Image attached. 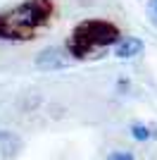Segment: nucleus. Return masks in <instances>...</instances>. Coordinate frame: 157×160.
<instances>
[{
	"label": "nucleus",
	"mask_w": 157,
	"mask_h": 160,
	"mask_svg": "<svg viewBox=\"0 0 157 160\" xmlns=\"http://www.w3.org/2000/svg\"><path fill=\"white\" fill-rule=\"evenodd\" d=\"M52 12L48 0H26L12 7L10 12L0 14V38H31L29 33L45 24Z\"/></svg>",
	"instance_id": "f257e3e1"
},
{
	"label": "nucleus",
	"mask_w": 157,
	"mask_h": 160,
	"mask_svg": "<svg viewBox=\"0 0 157 160\" xmlns=\"http://www.w3.org/2000/svg\"><path fill=\"white\" fill-rule=\"evenodd\" d=\"M117 41H119V29L114 24L105 19H88L74 29L72 41H69V53L74 58H91L93 50L114 46Z\"/></svg>",
	"instance_id": "f03ea898"
},
{
	"label": "nucleus",
	"mask_w": 157,
	"mask_h": 160,
	"mask_svg": "<svg viewBox=\"0 0 157 160\" xmlns=\"http://www.w3.org/2000/svg\"><path fill=\"white\" fill-rule=\"evenodd\" d=\"M33 65L38 67V69H43V72H55V69H62V67L69 65V58H67V53L62 48L50 46V48H43V50L36 55Z\"/></svg>",
	"instance_id": "7ed1b4c3"
},
{
	"label": "nucleus",
	"mask_w": 157,
	"mask_h": 160,
	"mask_svg": "<svg viewBox=\"0 0 157 160\" xmlns=\"http://www.w3.org/2000/svg\"><path fill=\"white\" fill-rule=\"evenodd\" d=\"M145 43L136 36H124V38H119L114 43V55L121 58V60H131V58H136V55L143 53Z\"/></svg>",
	"instance_id": "20e7f679"
},
{
	"label": "nucleus",
	"mask_w": 157,
	"mask_h": 160,
	"mask_svg": "<svg viewBox=\"0 0 157 160\" xmlns=\"http://www.w3.org/2000/svg\"><path fill=\"white\" fill-rule=\"evenodd\" d=\"M21 151V139L14 132L0 129V155L2 158H17Z\"/></svg>",
	"instance_id": "39448f33"
},
{
	"label": "nucleus",
	"mask_w": 157,
	"mask_h": 160,
	"mask_svg": "<svg viewBox=\"0 0 157 160\" xmlns=\"http://www.w3.org/2000/svg\"><path fill=\"white\" fill-rule=\"evenodd\" d=\"M131 136L136 141H148V139H157V129L155 127H148V124H131Z\"/></svg>",
	"instance_id": "423d86ee"
},
{
	"label": "nucleus",
	"mask_w": 157,
	"mask_h": 160,
	"mask_svg": "<svg viewBox=\"0 0 157 160\" xmlns=\"http://www.w3.org/2000/svg\"><path fill=\"white\" fill-rule=\"evenodd\" d=\"M107 160H136V158H133L129 151H112V153L107 155Z\"/></svg>",
	"instance_id": "0eeeda50"
}]
</instances>
